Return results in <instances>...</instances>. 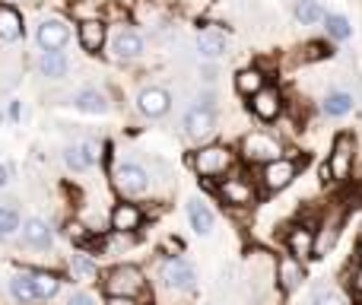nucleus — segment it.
<instances>
[{
	"instance_id": "nucleus-1",
	"label": "nucleus",
	"mask_w": 362,
	"mask_h": 305,
	"mask_svg": "<svg viewBox=\"0 0 362 305\" xmlns=\"http://www.w3.org/2000/svg\"><path fill=\"white\" fill-rule=\"evenodd\" d=\"M146 289V280H144V270L134 267V264H118L105 274V293L108 296H140Z\"/></svg>"
},
{
	"instance_id": "nucleus-2",
	"label": "nucleus",
	"mask_w": 362,
	"mask_h": 305,
	"mask_svg": "<svg viewBox=\"0 0 362 305\" xmlns=\"http://www.w3.org/2000/svg\"><path fill=\"white\" fill-rule=\"evenodd\" d=\"M353 159H356V140L350 137V134H340L337 140H334L331 153H327V172H331L334 181H346L353 172Z\"/></svg>"
},
{
	"instance_id": "nucleus-3",
	"label": "nucleus",
	"mask_w": 362,
	"mask_h": 305,
	"mask_svg": "<svg viewBox=\"0 0 362 305\" xmlns=\"http://www.w3.org/2000/svg\"><path fill=\"white\" fill-rule=\"evenodd\" d=\"M296 175H299V162L296 159H274L267 166H261V185H264V191L274 194L293 185Z\"/></svg>"
},
{
	"instance_id": "nucleus-4",
	"label": "nucleus",
	"mask_w": 362,
	"mask_h": 305,
	"mask_svg": "<svg viewBox=\"0 0 362 305\" xmlns=\"http://www.w3.org/2000/svg\"><path fill=\"white\" fill-rule=\"evenodd\" d=\"M232 162H235V156L226 150V146H204L200 153H194V168H197L204 178L226 175L232 168Z\"/></svg>"
},
{
	"instance_id": "nucleus-5",
	"label": "nucleus",
	"mask_w": 362,
	"mask_h": 305,
	"mask_svg": "<svg viewBox=\"0 0 362 305\" xmlns=\"http://www.w3.org/2000/svg\"><path fill=\"white\" fill-rule=\"evenodd\" d=\"M115 188H118L124 197L144 194L146 188H150V175H146V168L137 166V162H121V166L115 168Z\"/></svg>"
},
{
	"instance_id": "nucleus-6",
	"label": "nucleus",
	"mask_w": 362,
	"mask_h": 305,
	"mask_svg": "<svg viewBox=\"0 0 362 305\" xmlns=\"http://www.w3.org/2000/svg\"><path fill=\"white\" fill-rule=\"evenodd\" d=\"M163 280H165V287L175 289V293H194V287H197L194 267L187 261H181V258H169V261L163 264Z\"/></svg>"
},
{
	"instance_id": "nucleus-7",
	"label": "nucleus",
	"mask_w": 362,
	"mask_h": 305,
	"mask_svg": "<svg viewBox=\"0 0 362 305\" xmlns=\"http://www.w3.org/2000/svg\"><path fill=\"white\" fill-rule=\"evenodd\" d=\"M242 156L251 162H261V166H267V162H274V159H283L280 144H276L274 137H267V134H248V137L242 140Z\"/></svg>"
},
{
	"instance_id": "nucleus-8",
	"label": "nucleus",
	"mask_w": 362,
	"mask_h": 305,
	"mask_svg": "<svg viewBox=\"0 0 362 305\" xmlns=\"http://www.w3.org/2000/svg\"><path fill=\"white\" fill-rule=\"evenodd\" d=\"M219 197H223V204H229V207H251L257 197V191L245 175H232V178H226L223 185H219Z\"/></svg>"
},
{
	"instance_id": "nucleus-9",
	"label": "nucleus",
	"mask_w": 362,
	"mask_h": 305,
	"mask_svg": "<svg viewBox=\"0 0 362 305\" xmlns=\"http://www.w3.org/2000/svg\"><path fill=\"white\" fill-rule=\"evenodd\" d=\"M315 238H318V232L312 229V226H293L286 236V248L293 258H299V261H315Z\"/></svg>"
},
{
	"instance_id": "nucleus-10",
	"label": "nucleus",
	"mask_w": 362,
	"mask_h": 305,
	"mask_svg": "<svg viewBox=\"0 0 362 305\" xmlns=\"http://www.w3.org/2000/svg\"><path fill=\"white\" fill-rule=\"evenodd\" d=\"M137 108L146 115V118H165V115H169V108H172L169 89H163V86L144 89V93L137 96Z\"/></svg>"
},
{
	"instance_id": "nucleus-11",
	"label": "nucleus",
	"mask_w": 362,
	"mask_h": 305,
	"mask_svg": "<svg viewBox=\"0 0 362 305\" xmlns=\"http://www.w3.org/2000/svg\"><path fill=\"white\" fill-rule=\"evenodd\" d=\"M35 38H38V45H42V51H61L64 45L70 42V25L64 23V19H45V23L38 25Z\"/></svg>"
},
{
	"instance_id": "nucleus-12",
	"label": "nucleus",
	"mask_w": 362,
	"mask_h": 305,
	"mask_svg": "<svg viewBox=\"0 0 362 305\" xmlns=\"http://www.w3.org/2000/svg\"><path fill=\"white\" fill-rule=\"evenodd\" d=\"M213 127H216V112H213V105H194L191 112L185 115L187 137L200 140V137H206V134H213Z\"/></svg>"
},
{
	"instance_id": "nucleus-13",
	"label": "nucleus",
	"mask_w": 362,
	"mask_h": 305,
	"mask_svg": "<svg viewBox=\"0 0 362 305\" xmlns=\"http://www.w3.org/2000/svg\"><path fill=\"white\" fill-rule=\"evenodd\" d=\"M302 280H305V267H302L299 258L293 255H283L280 261H276V283H280L283 293H293V289L302 287Z\"/></svg>"
},
{
	"instance_id": "nucleus-14",
	"label": "nucleus",
	"mask_w": 362,
	"mask_h": 305,
	"mask_svg": "<svg viewBox=\"0 0 362 305\" xmlns=\"http://www.w3.org/2000/svg\"><path fill=\"white\" fill-rule=\"evenodd\" d=\"M64 162H67L74 172H86V168H93L95 162H99V144L80 140V144L67 146V150H64Z\"/></svg>"
},
{
	"instance_id": "nucleus-15",
	"label": "nucleus",
	"mask_w": 362,
	"mask_h": 305,
	"mask_svg": "<svg viewBox=\"0 0 362 305\" xmlns=\"http://www.w3.org/2000/svg\"><path fill=\"white\" fill-rule=\"evenodd\" d=\"M251 112H255V118H261V121H274V118H280V112H283V96L276 93L274 86H267V89H261V93L251 99Z\"/></svg>"
},
{
	"instance_id": "nucleus-16",
	"label": "nucleus",
	"mask_w": 362,
	"mask_h": 305,
	"mask_svg": "<svg viewBox=\"0 0 362 305\" xmlns=\"http://www.w3.org/2000/svg\"><path fill=\"white\" fill-rule=\"evenodd\" d=\"M353 105H356V96H353L350 89H331V93L325 96V102H321V112H325L327 118H346V115L353 112Z\"/></svg>"
},
{
	"instance_id": "nucleus-17",
	"label": "nucleus",
	"mask_w": 362,
	"mask_h": 305,
	"mask_svg": "<svg viewBox=\"0 0 362 305\" xmlns=\"http://www.w3.org/2000/svg\"><path fill=\"white\" fill-rule=\"evenodd\" d=\"M23 242L29 245V248H51V242H54V232H51V226L45 223V219L32 217L23 223Z\"/></svg>"
},
{
	"instance_id": "nucleus-18",
	"label": "nucleus",
	"mask_w": 362,
	"mask_h": 305,
	"mask_svg": "<svg viewBox=\"0 0 362 305\" xmlns=\"http://www.w3.org/2000/svg\"><path fill=\"white\" fill-rule=\"evenodd\" d=\"M187 219H191V229L197 232V236H210L213 226H216V217H213V210L200 197L187 200Z\"/></svg>"
},
{
	"instance_id": "nucleus-19",
	"label": "nucleus",
	"mask_w": 362,
	"mask_h": 305,
	"mask_svg": "<svg viewBox=\"0 0 362 305\" xmlns=\"http://www.w3.org/2000/svg\"><path fill=\"white\" fill-rule=\"evenodd\" d=\"M80 45L89 54H99V48L105 45V23L102 19H83L80 23Z\"/></svg>"
},
{
	"instance_id": "nucleus-20",
	"label": "nucleus",
	"mask_w": 362,
	"mask_h": 305,
	"mask_svg": "<svg viewBox=\"0 0 362 305\" xmlns=\"http://www.w3.org/2000/svg\"><path fill=\"white\" fill-rule=\"evenodd\" d=\"M235 89L242 96H248V99H255L261 89H267V76H264V70H257V67H245L235 74Z\"/></svg>"
},
{
	"instance_id": "nucleus-21",
	"label": "nucleus",
	"mask_w": 362,
	"mask_h": 305,
	"mask_svg": "<svg viewBox=\"0 0 362 305\" xmlns=\"http://www.w3.org/2000/svg\"><path fill=\"white\" fill-rule=\"evenodd\" d=\"M112 48H115V54H118L121 61H131V57L144 54V38H140L137 32H131V29H121L118 35H115Z\"/></svg>"
},
{
	"instance_id": "nucleus-22",
	"label": "nucleus",
	"mask_w": 362,
	"mask_h": 305,
	"mask_svg": "<svg viewBox=\"0 0 362 305\" xmlns=\"http://www.w3.org/2000/svg\"><path fill=\"white\" fill-rule=\"evenodd\" d=\"M38 70H42V76H48V80H61V76H67L70 61H67L64 51H42V57H38Z\"/></svg>"
},
{
	"instance_id": "nucleus-23",
	"label": "nucleus",
	"mask_w": 362,
	"mask_h": 305,
	"mask_svg": "<svg viewBox=\"0 0 362 305\" xmlns=\"http://www.w3.org/2000/svg\"><path fill=\"white\" fill-rule=\"evenodd\" d=\"M140 219H144V213H140L134 204H118L112 210V229L115 232H134L140 226Z\"/></svg>"
},
{
	"instance_id": "nucleus-24",
	"label": "nucleus",
	"mask_w": 362,
	"mask_h": 305,
	"mask_svg": "<svg viewBox=\"0 0 362 305\" xmlns=\"http://www.w3.org/2000/svg\"><path fill=\"white\" fill-rule=\"evenodd\" d=\"M23 32H25L23 16L16 10H10V6H0V38L4 42H19Z\"/></svg>"
},
{
	"instance_id": "nucleus-25",
	"label": "nucleus",
	"mask_w": 362,
	"mask_h": 305,
	"mask_svg": "<svg viewBox=\"0 0 362 305\" xmlns=\"http://www.w3.org/2000/svg\"><path fill=\"white\" fill-rule=\"evenodd\" d=\"M74 105L80 112H89V115H105L108 112V99L99 93V89H80L74 96Z\"/></svg>"
},
{
	"instance_id": "nucleus-26",
	"label": "nucleus",
	"mask_w": 362,
	"mask_h": 305,
	"mask_svg": "<svg viewBox=\"0 0 362 305\" xmlns=\"http://www.w3.org/2000/svg\"><path fill=\"white\" fill-rule=\"evenodd\" d=\"M296 19L302 25H321L327 19V13L318 0H296Z\"/></svg>"
},
{
	"instance_id": "nucleus-27",
	"label": "nucleus",
	"mask_w": 362,
	"mask_h": 305,
	"mask_svg": "<svg viewBox=\"0 0 362 305\" xmlns=\"http://www.w3.org/2000/svg\"><path fill=\"white\" fill-rule=\"evenodd\" d=\"M10 296L16 302H35L38 293H35V283H32V274H16L10 277Z\"/></svg>"
},
{
	"instance_id": "nucleus-28",
	"label": "nucleus",
	"mask_w": 362,
	"mask_h": 305,
	"mask_svg": "<svg viewBox=\"0 0 362 305\" xmlns=\"http://www.w3.org/2000/svg\"><path fill=\"white\" fill-rule=\"evenodd\" d=\"M226 51V38L219 35V32H204V35L197 38V54L204 57V61H213V57H219Z\"/></svg>"
},
{
	"instance_id": "nucleus-29",
	"label": "nucleus",
	"mask_w": 362,
	"mask_h": 305,
	"mask_svg": "<svg viewBox=\"0 0 362 305\" xmlns=\"http://www.w3.org/2000/svg\"><path fill=\"white\" fill-rule=\"evenodd\" d=\"M325 29H327V35H331V38H337V42H346V38L353 35V25H350V19H346V16H340V13H327V19H325Z\"/></svg>"
},
{
	"instance_id": "nucleus-30",
	"label": "nucleus",
	"mask_w": 362,
	"mask_h": 305,
	"mask_svg": "<svg viewBox=\"0 0 362 305\" xmlns=\"http://www.w3.org/2000/svg\"><path fill=\"white\" fill-rule=\"evenodd\" d=\"M337 236H340V226H337V223H327V226H321L318 238H315V258H325L327 251L334 248V242H337Z\"/></svg>"
},
{
	"instance_id": "nucleus-31",
	"label": "nucleus",
	"mask_w": 362,
	"mask_h": 305,
	"mask_svg": "<svg viewBox=\"0 0 362 305\" xmlns=\"http://www.w3.org/2000/svg\"><path fill=\"white\" fill-rule=\"evenodd\" d=\"M32 283H35L38 299H51V296L61 289V280H57L54 274H45V270H35V274H32Z\"/></svg>"
},
{
	"instance_id": "nucleus-32",
	"label": "nucleus",
	"mask_w": 362,
	"mask_h": 305,
	"mask_svg": "<svg viewBox=\"0 0 362 305\" xmlns=\"http://www.w3.org/2000/svg\"><path fill=\"white\" fill-rule=\"evenodd\" d=\"M19 210L16 207H10V204H4L0 207V238H6V236H13V232L19 229Z\"/></svg>"
},
{
	"instance_id": "nucleus-33",
	"label": "nucleus",
	"mask_w": 362,
	"mask_h": 305,
	"mask_svg": "<svg viewBox=\"0 0 362 305\" xmlns=\"http://www.w3.org/2000/svg\"><path fill=\"white\" fill-rule=\"evenodd\" d=\"M312 305H346V299H344V293H337V289L321 287L318 293L312 296Z\"/></svg>"
},
{
	"instance_id": "nucleus-34",
	"label": "nucleus",
	"mask_w": 362,
	"mask_h": 305,
	"mask_svg": "<svg viewBox=\"0 0 362 305\" xmlns=\"http://www.w3.org/2000/svg\"><path fill=\"white\" fill-rule=\"evenodd\" d=\"M331 54V48H327V45H321V42H315V45H308V61H318V57H327Z\"/></svg>"
},
{
	"instance_id": "nucleus-35",
	"label": "nucleus",
	"mask_w": 362,
	"mask_h": 305,
	"mask_svg": "<svg viewBox=\"0 0 362 305\" xmlns=\"http://www.w3.org/2000/svg\"><path fill=\"white\" fill-rule=\"evenodd\" d=\"M74 270H76V274H83V277H93V274H95V267H93V264H89L86 258H80V255L74 258Z\"/></svg>"
},
{
	"instance_id": "nucleus-36",
	"label": "nucleus",
	"mask_w": 362,
	"mask_h": 305,
	"mask_svg": "<svg viewBox=\"0 0 362 305\" xmlns=\"http://www.w3.org/2000/svg\"><path fill=\"white\" fill-rule=\"evenodd\" d=\"M350 289H353V296H359L362 299V267H356L350 274Z\"/></svg>"
},
{
	"instance_id": "nucleus-37",
	"label": "nucleus",
	"mask_w": 362,
	"mask_h": 305,
	"mask_svg": "<svg viewBox=\"0 0 362 305\" xmlns=\"http://www.w3.org/2000/svg\"><path fill=\"white\" fill-rule=\"evenodd\" d=\"M67 305H93V296H89V293H74L67 299Z\"/></svg>"
},
{
	"instance_id": "nucleus-38",
	"label": "nucleus",
	"mask_w": 362,
	"mask_h": 305,
	"mask_svg": "<svg viewBox=\"0 0 362 305\" xmlns=\"http://www.w3.org/2000/svg\"><path fill=\"white\" fill-rule=\"evenodd\" d=\"M108 305H134V299H127V296H108Z\"/></svg>"
},
{
	"instance_id": "nucleus-39",
	"label": "nucleus",
	"mask_w": 362,
	"mask_h": 305,
	"mask_svg": "<svg viewBox=\"0 0 362 305\" xmlns=\"http://www.w3.org/2000/svg\"><path fill=\"white\" fill-rule=\"evenodd\" d=\"M6 181H10V172H6V166H0V188H4Z\"/></svg>"
}]
</instances>
